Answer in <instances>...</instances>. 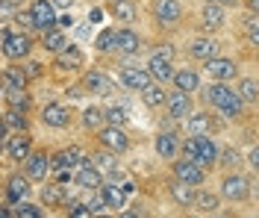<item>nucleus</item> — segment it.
<instances>
[{"label": "nucleus", "instance_id": "nucleus-1", "mask_svg": "<svg viewBox=\"0 0 259 218\" xmlns=\"http://www.w3.org/2000/svg\"><path fill=\"white\" fill-rule=\"evenodd\" d=\"M206 103L218 106L227 118H239L244 112L242 92H236V89H230V85H224V83H212L209 89H206Z\"/></svg>", "mask_w": 259, "mask_h": 218}, {"label": "nucleus", "instance_id": "nucleus-2", "mask_svg": "<svg viewBox=\"0 0 259 218\" xmlns=\"http://www.w3.org/2000/svg\"><path fill=\"white\" fill-rule=\"evenodd\" d=\"M100 142H103V148H109L112 153H124L130 148V139H127V133L121 130V124L103 127V130H100Z\"/></svg>", "mask_w": 259, "mask_h": 218}, {"label": "nucleus", "instance_id": "nucleus-3", "mask_svg": "<svg viewBox=\"0 0 259 218\" xmlns=\"http://www.w3.org/2000/svg\"><path fill=\"white\" fill-rule=\"evenodd\" d=\"M247 192H250V186H247V180H244L242 174H230L221 183V195H224L227 201H244Z\"/></svg>", "mask_w": 259, "mask_h": 218}, {"label": "nucleus", "instance_id": "nucleus-4", "mask_svg": "<svg viewBox=\"0 0 259 218\" xmlns=\"http://www.w3.org/2000/svg\"><path fill=\"white\" fill-rule=\"evenodd\" d=\"M30 48H32V41L24 33H9L6 38H3V53H6L9 59H21V56H27Z\"/></svg>", "mask_w": 259, "mask_h": 218}, {"label": "nucleus", "instance_id": "nucleus-5", "mask_svg": "<svg viewBox=\"0 0 259 218\" xmlns=\"http://www.w3.org/2000/svg\"><path fill=\"white\" fill-rule=\"evenodd\" d=\"M30 12H32V18H35V30H53V24H56L53 3H48V0H32Z\"/></svg>", "mask_w": 259, "mask_h": 218}, {"label": "nucleus", "instance_id": "nucleus-6", "mask_svg": "<svg viewBox=\"0 0 259 218\" xmlns=\"http://www.w3.org/2000/svg\"><path fill=\"white\" fill-rule=\"evenodd\" d=\"M174 177H180V180H186L192 186H200L203 183V165H197L192 159H180V162H174Z\"/></svg>", "mask_w": 259, "mask_h": 218}, {"label": "nucleus", "instance_id": "nucleus-7", "mask_svg": "<svg viewBox=\"0 0 259 218\" xmlns=\"http://www.w3.org/2000/svg\"><path fill=\"white\" fill-rule=\"evenodd\" d=\"M153 15H156L159 24H177L183 12H180L177 0H153Z\"/></svg>", "mask_w": 259, "mask_h": 218}, {"label": "nucleus", "instance_id": "nucleus-8", "mask_svg": "<svg viewBox=\"0 0 259 218\" xmlns=\"http://www.w3.org/2000/svg\"><path fill=\"white\" fill-rule=\"evenodd\" d=\"M121 83L127 85V89H147V85L153 83V74L150 71H142V68H124L121 71Z\"/></svg>", "mask_w": 259, "mask_h": 218}, {"label": "nucleus", "instance_id": "nucleus-9", "mask_svg": "<svg viewBox=\"0 0 259 218\" xmlns=\"http://www.w3.org/2000/svg\"><path fill=\"white\" fill-rule=\"evenodd\" d=\"M168 115H171V118L192 115V101H189V92L177 89L174 95H168Z\"/></svg>", "mask_w": 259, "mask_h": 218}, {"label": "nucleus", "instance_id": "nucleus-10", "mask_svg": "<svg viewBox=\"0 0 259 218\" xmlns=\"http://www.w3.org/2000/svg\"><path fill=\"white\" fill-rule=\"evenodd\" d=\"M206 71H209L212 77H218V80H233L239 68H236L233 59H221V56H215V59H206Z\"/></svg>", "mask_w": 259, "mask_h": 218}, {"label": "nucleus", "instance_id": "nucleus-11", "mask_svg": "<svg viewBox=\"0 0 259 218\" xmlns=\"http://www.w3.org/2000/svg\"><path fill=\"white\" fill-rule=\"evenodd\" d=\"M189 53H192L194 59H203V62H206V59H215V56H218V41H215V38H206V35H203V38H194Z\"/></svg>", "mask_w": 259, "mask_h": 218}, {"label": "nucleus", "instance_id": "nucleus-12", "mask_svg": "<svg viewBox=\"0 0 259 218\" xmlns=\"http://www.w3.org/2000/svg\"><path fill=\"white\" fill-rule=\"evenodd\" d=\"M147 71L153 74V80H159V83H165V80H174V68H171V59H165V56H159V53H153V59H150V65H147Z\"/></svg>", "mask_w": 259, "mask_h": 218}, {"label": "nucleus", "instance_id": "nucleus-13", "mask_svg": "<svg viewBox=\"0 0 259 218\" xmlns=\"http://www.w3.org/2000/svg\"><path fill=\"white\" fill-rule=\"evenodd\" d=\"M41 121L48 124V127H68V121H71V112L59 106V103H50L45 106V112H41Z\"/></svg>", "mask_w": 259, "mask_h": 218}, {"label": "nucleus", "instance_id": "nucleus-14", "mask_svg": "<svg viewBox=\"0 0 259 218\" xmlns=\"http://www.w3.org/2000/svg\"><path fill=\"white\" fill-rule=\"evenodd\" d=\"M168 192H171V198L177 201V206H192L194 198H197V195L192 192V183H186V180H180V177L168 186Z\"/></svg>", "mask_w": 259, "mask_h": 218}, {"label": "nucleus", "instance_id": "nucleus-15", "mask_svg": "<svg viewBox=\"0 0 259 218\" xmlns=\"http://www.w3.org/2000/svg\"><path fill=\"white\" fill-rule=\"evenodd\" d=\"M197 148H200V159H197V165H215L218 162V148H215V142H212L209 136L203 133V136H197Z\"/></svg>", "mask_w": 259, "mask_h": 218}, {"label": "nucleus", "instance_id": "nucleus-16", "mask_svg": "<svg viewBox=\"0 0 259 218\" xmlns=\"http://www.w3.org/2000/svg\"><path fill=\"white\" fill-rule=\"evenodd\" d=\"M27 171H30L32 180H45L48 171H50V159L45 153H30V156H27Z\"/></svg>", "mask_w": 259, "mask_h": 218}, {"label": "nucleus", "instance_id": "nucleus-17", "mask_svg": "<svg viewBox=\"0 0 259 218\" xmlns=\"http://www.w3.org/2000/svg\"><path fill=\"white\" fill-rule=\"evenodd\" d=\"M3 148L9 153V159H18V162H21V159L30 156V136H15V139H9Z\"/></svg>", "mask_w": 259, "mask_h": 218}, {"label": "nucleus", "instance_id": "nucleus-18", "mask_svg": "<svg viewBox=\"0 0 259 218\" xmlns=\"http://www.w3.org/2000/svg\"><path fill=\"white\" fill-rule=\"evenodd\" d=\"M27 195H30V183H27L24 177H12L9 186H6V201L21 203V198H27Z\"/></svg>", "mask_w": 259, "mask_h": 218}, {"label": "nucleus", "instance_id": "nucleus-19", "mask_svg": "<svg viewBox=\"0 0 259 218\" xmlns=\"http://www.w3.org/2000/svg\"><path fill=\"white\" fill-rule=\"evenodd\" d=\"M85 89L95 92V95H106L112 89V80L106 74H100V71H92V74H85Z\"/></svg>", "mask_w": 259, "mask_h": 218}, {"label": "nucleus", "instance_id": "nucleus-20", "mask_svg": "<svg viewBox=\"0 0 259 218\" xmlns=\"http://www.w3.org/2000/svg\"><path fill=\"white\" fill-rule=\"evenodd\" d=\"M3 98H6V103L9 106H15V109H27L30 106V101H27V92L21 89V85H3Z\"/></svg>", "mask_w": 259, "mask_h": 218}, {"label": "nucleus", "instance_id": "nucleus-21", "mask_svg": "<svg viewBox=\"0 0 259 218\" xmlns=\"http://www.w3.org/2000/svg\"><path fill=\"white\" fill-rule=\"evenodd\" d=\"M41 201L48 203V206H62V203H68V192H65V183L48 186V189L41 192Z\"/></svg>", "mask_w": 259, "mask_h": 218}, {"label": "nucleus", "instance_id": "nucleus-22", "mask_svg": "<svg viewBox=\"0 0 259 218\" xmlns=\"http://www.w3.org/2000/svg\"><path fill=\"white\" fill-rule=\"evenodd\" d=\"M156 153H159L162 159H174V153H177V136L174 133L156 136Z\"/></svg>", "mask_w": 259, "mask_h": 218}, {"label": "nucleus", "instance_id": "nucleus-23", "mask_svg": "<svg viewBox=\"0 0 259 218\" xmlns=\"http://www.w3.org/2000/svg\"><path fill=\"white\" fill-rule=\"evenodd\" d=\"M56 65L62 68V71H74V68L82 65V53L77 48H65L59 51V59H56Z\"/></svg>", "mask_w": 259, "mask_h": 218}, {"label": "nucleus", "instance_id": "nucleus-24", "mask_svg": "<svg viewBox=\"0 0 259 218\" xmlns=\"http://www.w3.org/2000/svg\"><path fill=\"white\" fill-rule=\"evenodd\" d=\"M77 183L82 189H100V168L97 165H82V171L77 174Z\"/></svg>", "mask_w": 259, "mask_h": 218}, {"label": "nucleus", "instance_id": "nucleus-25", "mask_svg": "<svg viewBox=\"0 0 259 218\" xmlns=\"http://www.w3.org/2000/svg\"><path fill=\"white\" fill-rule=\"evenodd\" d=\"M142 98H145L147 106H162V103H168V95H165V89L159 83H150L147 89H142Z\"/></svg>", "mask_w": 259, "mask_h": 218}, {"label": "nucleus", "instance_id": "nucleus-26", "mask_svg": "<svg viewBox=\"0 0 259 218\" xmlns=\"http://www.w3.org/2000/svg\"><path fill=\"white\" fill-rule=\"evenodd\" d=\"M174 85H177V89H183V92H189V95H192L194 89L200 85V77H197L194 71H177V74H174Z\"/></svg>", "mask_w": 259, "mask_h": 218}, {"label": "nucleus", "instance_id": "nucleus-27", "mask_svg": "<svg viewBox=\"0 0 259 218\" xmlns=\"http://www.w3.org/2000/svg\"><path fill=\"white\" fill-rule=\"evenodd\" d=\"M224 24V12H221V3H206V9H203V27H221Z\"/></svg>", "mask_w": 259, "mask_h": 218}, {"label": "nucleus", "instance_id": "nucleus-28", "mask_svg": "<svg viewBox=\"0 0 259 218\" xmlns=\"http://www.w3.org/2000/svg\"><path fill=\"white\" fill-rule=\"evenodd\" d=\"M80 159H85L82 148H68V151H62V153H56V156H53V165H56V168H65V165H74V162H80Z\"/></svg>", "mask_w": 259, "mask_h": 218}, {"label": "nucleus", "instance_id": "nucleus-29", "mask_svg": "<svg viewBox=\"0 0 259 218\" xmlns=\"http://www.w3.org/2000/svg\"><path fill=\"white\" fill-rule=\"evenodd\" d=\"M100 195H103V201H106V206H112V209H121L124 206V192L118 189V186H100Z\"/></svg>", "mask_w": 259, "mask_h": 218}, {"label": "nucleus", "instance_id": "nucleus-30", "mask_svg": "<svg viewBox=\"0 0 259 218\" xmlns=\"http://www.w3.org/2000/svg\"><path fill=\"white\" fill-rule=\"evenodd\" d=\"M112 15L118 21H124V24H133L136 21V6L130 0H118V3H112Z\"/></svg>", "mask_w": 259, "mask_h": 218}, {"label": "nucleus", "instance_id": "nucleus-31", "mask_svg": "<svg viewBox=\"0 0 259 218\" xmlns=\"http://www.w3.org/2000/svg\"><path fill=\"white\" fill-rule=\"evenodd\" d=\"M139 35L136 33H130V30H118V51H124V53H136L139 51Z\"/></svg>", "mask_w": 259, "mask_h": 218}, {"label": "nucleus", "instance_id": "nucleus-32", "mask_svg": "<svg viewBox=\"0 0 259 218\" xmlns=\"http://www.w3.org/2000/svg\"><path fill=\"white\" fill-rule=\"evenodd\" d=\"M3 124H6L9 130H18V133L27 130V118L21 115V109H15V106H12L9 112H3Z\"/></svg>", "mask_w": 259, "mask_h": 218}, {"label": "nucleus", "instance_id": "nucleus-33", "mask_svg": "<svg viewBox=\"0 0 259 218\" xmlns=\"http://www.w3.org/2000/svg\"><path fill=\"white\" fill-rule=\"evenodd\" d=\"M65 45H68V41H65L62 30H48V33H45V48H48V51L59 53V51H65Z\"/></svg>", "mask_w": 259, "mask_h": 218}, {"label": "nucleus", "instance_id": "nucleus-34", "mask_svg": "<svg viewBox=\"0 0 259 218\" xmlns=\"http://www.w3.org/2000/svg\"><path fill=\"white\" fill-rule=\"evenodd\" d=\"M209 127L212 124H209V115H206V112H197V115L189 118V133L192 136H203Z\"/></svg>", "mask_w": 259, "mask_h": 218}, {"label": "nucleus", "instance_id": "nucleus-35", "mask_svg": "<svg viewBox=\"0 0 259 218\" xmlns=\"http://www.w3.org/2000/svg\"><path fill=\"white\" fill-rule=\"evenodd\" d=\"M3 83L9 85H21V89H27V74L21 71V68H3Z\"/></svg>", "mask_w": 259, "mask_h": 218}, {"label": "nucleus", "instance_id": "nucleus-36", "mask_svg": "<svg viewBox=\"0 0 259 218\" xmlns=\"http://www.w3.org/2000/svg\"><path fill=\"white\" fill-rule=\"evenodd\" d=\"M194 203H197V209H200V212H215V209H218V195H209V192H197Z\"/></svg>", "mask_w": 259, "mask_h": 218}, {"label": "nucleus", "instance_id": "nucleus-37", "mask_svg": "<svg viewBox=\"0 0 259 218\" xmlns=\"http://www.w3.org/2000/svg\"><path fill=\"white\" fill-rule=\"evenodd\" d=\"M239 92H242L244 101H259V83H256V80H242Z\"/></svg>", "mask_w": 259, "mask_h": 218}, {"label": "nucleus", "instance_id": "nucleus-38", "mask_svg": "<svg viewBox=\"0 0 259 218\" xmlns=\"http://www.w3.org/2000/svg\"><path fill=\"white\" fill-rule=\"evenodd\" d=\"M103 118H106V112L92 106V109H85V112H82V124H85V127H100V121H103Z\"/></svg>", "mask_w": 259, "mask_h": 218}, {"label": "nucleus", "instance_id": "nucleus-39", "mask_svg": "<svg viewBox=\"0 0 259 218\" xmlns=\"http://www.w3.org/2000/svg\"><path fill=\"white\" fill-rule=\"evenodd\" d=\"M97 48H100V51H112V48H118V33H115V30L100 33V38H97Z\"/></svg>", "mask_w": 259, "mask_h": 218}, {"label": "nucleus", "instance_id": "nucleus-40", "mask_svg": "<svg viewBox=\"0 0 259 218\" xmlns=\"http://www.w3.org/2000/svg\"><path fill=\"white\" fill-rule=\"evenodd\" d=\"M183 156H186V159H192V162H197V159H200V148H197V136H194V139H189V142L183 145Z\"/></svg>", "mask_w": 259, "mask_h": 218}, {"label": "nucleus", "instance_id": "nucleus-41", "mask_svg": "<svg viewBox=\"0 0 259 218\" xmlns=\"http://www.w3.org/2000/svg\"><path fill=\"white\" fill-rule=\"evenodd\" d=\"M15 215L18 218H41V209H38V206H32V203H18Z\"/></svg>", "mask_w": 259, "mask_h": 218}, {"label": "nucleus", "instance_id": "nucleus-42", "mask_svg": "<svg viewBox=\"0 0 259 218\" xmlns=\"http://www.w3.org/2000/svg\"><path fill=\"white\" fill-rule=\"evenodd\" d=\"M106 121H109V124H124V121H127V112L118 109V106H112V109H106Z\"/></svg>", "mask_w": 259, "mask_h": 218}, {"label": "nucleus", "instance_id": "nucleus-43", "mask_svg": "<svg viewBox=\"0 0 259 218\" xmlns=\"http://www.w3.org/2000/svg\"><path fill=\"white\" fill-rule=\"evenodd\" d=\"M15 21H18V27H35V18H32V12H21V9H18Z\"/></svg>", "mask_w": 259, "mask_h": 218}, {"label": "nucleus", "instance_id": "nucleus-44", "mask_svg": "<svg viewBox=\"0 0 259 218\" xmlns=\"http://www.w3.org/2000/svg\"><path fill=\"white\" fill-rule=\"evenodd\" d=\"M95 159H97L95 165H97V168H106V171L118 165V162H115V156H109V153H100V156H95Z\"/></svg>", "mask_w": 259, "mask_h": 218}, {"label": "nucleus", "instance_id": "nucleus-45", "mask_svg": "<svg viewBox=\"0 0 259 218\" xmlns=\"http://www.w3.org/2000/svg\"><path fill=\"white\" fill-rule=\"evenodd\" d=\"M71 215L89 218V215H92V206H89V203H74V206H71Z\"/></svg>", "mask_w": 259, "mask_h": 218}, {"label": "nucleus", "instance_id": "nucleus-46", "mask_svg": "<svg viewBox=\"0 0 259 218\" xmlns=\"http://www.w3.org/2000/svg\"><path fill=\"white\" fill-rule=\"evenodd\" d=\"M239 159H242V156H239V151H233V148H227V151L221 153V162H224V165H236Z\"/></svg>", "mask_w": 259, "mask_h": 218}, {"label": "nucleus", "instance_id": "nucleus-47", "mask_svg": "<svg viewBox=\"0 0 259 218\" xmlns=\"http://www.w3.org/2000/svg\"><path fill=\"white\" fill-rule=\"evenodd\" d=\"M89 206H92V212H100V209L106 206V201H103V195H100V198H89Z\"/></svg>", "mask_w": 259, "mask_h": 218}, {"label": "nucleus", "instance_id": "nucleus-48", "mask_svg": "<svg viewBox=\"0 0 259 218\" xmlns=\"http://www.w3.org/2000/svg\"><path fill=\"white\" fill-rule=\"evenodd\" d=\"M250 165L259 171V148H253V151H250Z\"/></svg>", "mask_w": 259, "mask_h": 218}, {"label": "nucleus", "instance_id": "nucleus-49", "mask_svg": "<svg viewBox=\"0 0 259 218\" xmlns=\"http://www.w3.org/2000/svg\"><path fill=\"white\" fill-rule=\"evenodd\" d=\"M159 53V56H165V59H171V56H174V48H162V51H156Z\"/></svg>", "mask_w": 259, "mask_h": 218}, {"label": "nucleus", "instance_id": "nucleus-50", "mask_svg": "<svg viewBox=\"0 0 259 218\" xmlns=\"http://www.w3.org/2000/svg\"><path fill=\"white\" fill-rule=\"evenodd\" d=\"M30 74H32V77H38V74H41V68H38V62H30Z\"/></svg>", "mask_w": 259, "mask_h": 218}, {"label": "nucleus", "instance_id": "nucleus-51", "mask_svg": "<svg viewBox=\"0 0 259 218\" xmlns=\"http://www.w3.org/2000/svg\"><path fill=\"white\" fill-rule=\"evenodd\" d=\"M206 3H221V6H236V0H206Z\"/></svg>", "mask_w": 259, "mask_h": 218}, {"label": "nucleus", "instance_id": "nucleus-52", "mask_svg": "<svg viewBox=\"0 0 259 218\" xmlns=\"http://www.w3.org/2000/svg\"><path fill=\"white\" fill-rule=\"evenodd\" d=\"M250 41L259 48V27H256V30H250Z\"/></svg>", "mask_w": 259, "mask_h": 218}, {"label": "nucleus", "instance_id": "nucleus-53", "mask_svg": "<svg viewBox=\"0 0 259 218\" xmlns=\"http://www.w3.org/2000/svg\"><path fill=\"white\" fill-rule=\"evenodd\" d=\"M247 3H250V9H253V12L259 15V0H247Z\"/></svg>", "mask_w": 259, "mask_h": 218}, {"label": "nucleus", "instance_id": "nucleus-54", "mask_svg": "<svg viewBox=\"0 0 259 218\" xmlns=\"http://www.w3.org/2000/svg\"><path fill=\"white\" fill-rule=\"evenodd\" d=\"M74 0H56V6H71Z\"/></svg>", "mask_w": 259, "mask_h": 218}, {"label": "nucleus", "instance_id": "nucleus-55", "mask_svg": "<svg viewBox=\"0 0 259 218\" xmlns=\"http://www.w3.org/2000/svg\"><path fill=\"white\" fill-rule=\"evenodd\" d=\"M109 3H118V0H109Z\"/></svg>", "mask_w": 259, "mask_h": 218}]
</instances>
